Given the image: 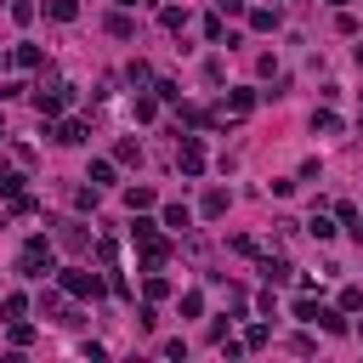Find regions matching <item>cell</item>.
<instances>
[{"label":"cell","mask_w":363,"mask_h":363,"mask_svg":"<svg viewBox=\"0 0 363 363\" xmlns=\"http://www.w3.org/2000/svg\"><path fill=\"white\" fill-rule=\"evenodd\" d=\"M57 239H63L68 250H80V244H85V227H80V221H63V233H57Z\"/></svg>","instance_id":"obj_16"},{"label":"cell","mask_w":363,"mask_h":363,"mask_svg":"<svg viewBox=\"0 0 363 363\" xmlns=\"http://www.w3.org/2000/svg\"><path fill=\"white\" fill-rule=\"evenodd\" d=\"M45 12H52L57 23H74L80 17V0H45Z\"/></svg>","instance_id":"obj_9"},{"label":"cell","mask_w":363,"mask_h":363,"mask_svg":"<svg viewBox=\"0 0 363 363\" xmlns=\"http://www.w3.org/2000/svg\"><path fill=\"white\" fill-rule=\"evenodd\" d=\"M357 306H363V290L346 284V290H341V312H357Z\"/></svg>","instance_id":"obj_22"},{"label":"cell","mask_w":363,"mask_h":363,"mask_svg":"<svg viewBox=\"0 0 363 363\" xmlns=\"http://www.w3.org/2000/svg\"><path fill=\"white\" fill-rule=\"evenodd\" d=\"M188 221H193V216H188V205H165V227H176V233H182Z\"/></svg>","instance_id":"obj_13"},{"label":"cell","mask_w":363,"mask_h":363,"mask_svg":"<svg viewBox=\"0 0 363 363\" xmlns=\"http://www.w3.org/2000/svg\"><path fill=\"white\" fill-rule=\"evenodd\" d=\"M108 34H119V40H131V34H136V23H131L125 12H114V17H108Z\"/></svg>","instance_id":"obj_18"},{"label":"cell","mask_w":363,"mask_h":363,"mask_svg":"<svg viewBox=\"0 0 363 363\" xmlns=\"http://www.w3.org/2000/svg\"><path fill=\"white\" fill-rule=\"evenodd\" d=\"M17 68H40V45H17Z\"/></svg>","instance_id":"obj_23"},{"label":"cell","mask_w":363,"mask_h":363,"mask_svg":"<svg viewBox=\"0 0 363 363\" xmlns=\"http://www.w3.org/2000/svg\"><path fill=\"white\" fill-rule=\"evenodd\" d=\"M114 255H119V244H114V239H103V244H97V261H103V267H114Z\"/></svg>","instance_id":"obj_28"},{"label":"cell","mask_w":363,"mask_h":363,"mask_svg":"<svg viewBox=\"0 0 363 363\" xmlns=\"http://www.w3.org/2000/svg\"><path fill=\"white\" fill-rule=\"evenodd\" d=\"M357 68H363V45H357Z\"/></svg>","instance_id":"obj_31"},{"label":"cell","mask_w":363,"mask_h":363,"mask_svg":"<svg viewBox=\"0 0 363 363\" xmlns=\"http://www.w3.org/2000/svg\"><path fill=\"white\" fill-rule=\"evenodd\" d=\"M329 6H352V0H329Z\"/></svg>","instance_id":"obj_30"},{"label":"cell","mask_w":363,"mask_h":363,"mask_svg":"<svg viewBox=\"0 0 363 363\" xmlns=\"http://www.w3.org/2000/svg\"><path fill=\"white\" fill-rule=\"evenodd\" d=\"M250 29H261V34H272V29H279V12H267V6H255V12H250Z\"/></svg>","instance_id":"obj_11"},{"label":"cell","mask_w":363,"mask_h":363,"mask_svg":"<svg viewBox=\"0 0 363 363\" xmlns=\"http://www.w3.org/2000/svg\"><path fill=\"white\" fill-rule=\"evenodd\" d=\"M0 136H6V125H0Z\"/></svg>","instance_id":"obj_32"},{"label":"cell","mask_w":363,"mask_h":363,"mask_svg":"<svg viewBox=\"0 0 363 363\" xmlns=\"http://www.w3.org/2000/svg\"><path fill=\"white\" fill-rule=\"evenodd\" d=\"M0 312H6V318H23V312H29V301H23V295H6V301H0Z\"/></svg>","instance_id":"obj_26"},{"label":"cell","mask_w":363,"mask_h":363,"mask_svg":"<svg viewBox=\"0 0 363 363\" xmlns=\"http://www.w3.org/2000/svg\"><path fill=\"white\" fill-rule=\"evenodd\" d=\"M63 290L80 295V301H85V295L97 301V295H103V279H97V272H85V267H68V272H63Z\"/></svg>","instance_id":"obj_2"},{"label":"cell","mask_w":363,"mask_h":363,"mask_svg":"<svg viewBox=\"0 0 363 363\" xmlns=\"http://www.w3.org/2000/svg\"><path fill=\"white\" fill-rule=\"evenodd\" d=\"M85 131H91L85 119H63V125H57L52 136H57V142H68V148H74V142H85Z\"/></svg>","instance_id":"obj_6"},{"label":"cell","mask_w":363,"mask_h":363,"mask_svg":"<svg viewBox=\"0 0 363 363\" xmlns=\"http://www.w3.org/2000/svg\"><path fill=\"white\" fill-rule=\"evenodd\" d=\"M165 295H170V284L159 279V272H148V301H165Z\"/></svg>","instance_id":"obj_25"},{"label":"cell","mask_w":363,"mask_h":363,"mask_svg":"<svg viewBox=\"0 0 363 363\" xmlns=\"http://www.w3.org/2000/svg\"><path fill=\"white\" fill-rule=\"evenodd\" d=\"M29 341H34V329L23 324V318H12V346H29Z\"/></svg>","instance_id":"obj_27"},{"label":"cell","mask_w":363,"mask_h":363,"mask_svg":"<svg viewBox=\"0 0 363 363\" xmlns=\"http://www.w3.org/2000/svg\"><path fill=\"white\" fill-rule=\"evenodd\" d=\"M250 108H255L250 91H233V97H227V114H233V119H239V114H250Z\"/></svg>","instance_id":"obj_12"},{"label":"cell","mask_w":363,"mask_h":363,"mask_svg":"<svg viewBox=\"0 0 363 363\" xmlns=\"http://www.w3.org/2000/svg\"><path fill=\"white\" fill-rule=\"evenodd\" d=\"M261 272H267V284H295V267H290L284 255H267V261H261Z\"/></svg>","instance_id":"obj_4"},{"label":"cell","mask_w":363,"mask_h":363,"mask_svg":"<svg viewBox=\"0 0 363 363\" xmlns=\"http://www.w3.org/2000/svg\"><path fill=\"white\" fill-rule=\"evenodd\" d=\"M97 199H103V188H97V182H91V188H80V193H74V205H80V210H97Z\"/></svg>","instance_id":"obj_19"},{"label":"cell","mask_w":363,"mask_h":363,"mask_svg":"<svg viewBox=\"0 0 363 363\" xmlns=\"http://www.w3.org/2000/svg\"><path fill=\"white\" fill-rule=\"evenodd\" d=\"M318 306H324V301H312V295H301V301H295V318H301V324H318Z\"/></svg>","instance_id":"obj_17"},{"label":"cell","mask_w":363,"mask_h":363,"mask_svg":"<svg viewBox=\"0 0 363 363\" xmlns=\"http://www.w3.org/2000/svg\"><path fill=\"white\" fill-rule=\"evenodd\" d=\"M312 131H324V136H335V131H341V119H335L329 108H318V114H312Z\"/></svg>","instance_id":"obj_14"},{"label":"cell","mask_w":363,"mask_h":363,"mask_svg":"<svg viewBox=\"0 0 363 363\" xmlns=\"http://www.w3.org/2000/svg\"><path fill=\"white\" fill-rule=\"evenodd\" d=\"M227 205H233V199H227V188H210V193H205V216H210V221H221Z\"/></svg>","instance_id":"obj_7"},{"label":"cell","mask_w":363,"mask_h":363,"mask_svg":"<svg viewBox=\"0 0 363 363\" xmlns=\"http://www.w3.org/2000/svg\"><path fill=\"white\" fill-rule=\"evenodd\" d=\"M114 159H119V165H142V148H136V136H125V142L114 148Z\"/></svg>","instance_id":"obj_10"},{"label":"cell","mask_w":363,"mask_h":363,"mask_svg":"<svg viewBox=\"0 0 363 363\" xmlns=\"http://www.w3.org/2000/svg\"><path fill=\"white\" fill-rule=\"evenodd\" d=\"M267 341H272V329H267V324H255V329L244 335V346H267Z\"/></svg>","instance_id":"obj_29"},{"label":"cell","mask_w":363,"mask_h":363,"mask_svg":"<svg viewBox=\"0 0 363 363\" xmlns=\"http://www.w3.org/2000/svg\"><path fill=\"white\" fill-rule=\"evenodd\" d=\"M91 182H97V188H108V182H114V159H97V165H91Z\"/></svg>","instance_id":"obj_20"},{"label":"cell","mask_w":363,"mask_h":363,"mask_svg":"<svg viewBox=\"0 0 363 363\" xmlns=\"http://www.w3.org/2000/svg\"><path fill=\"white\" fill-rule=\"evenodd\" d=\"M17 272H23V279H45V272H52V244H45V239H29L23 255H17Z\"/></svg>","instance_id":"obj_1"},{"label":"cell","mask_w":363,"mask_h":363,"mask_svg":"<svg viewBox=\"0 0 363 363\" xmlns=\"http://www.w3.org/2000/svg\"><path fill=\"white\" fill-rule=\"evenodd\" d=\"M312 239H318V244L335 239V221H329V216H312Z\"/></svg>","instance_id":"obj_21"},{"label":"cell","mask_w":363,"mask_h":363,"mask_svg":"<svg viewBox=\"0 0 363 363\" xmlns=\"http://www.w3.org/2000/svg\"><path fill=\"white\" fill-rule=\"evenodd\" d=\"M318 324H324L329 335H346V312L341 306H318Z\"/></svg>","instance_id":"obj_8"},{"label":"cell","mask_w":363,"mask_h":363,"mask_svg":"<svg viewBox=\"0 0 363 363\" xmlns=\"http://www.w3.org/2000/svg\"><path fill=\"white\" fill-rule=\"evenodd\" d=\"M159 23H165V29H182V23H188V12H182V6H165Z\"/></svg>","instance_id":"obj_24"},{"label":"cell","mask_w":363,"mask_h":363,"mask_svg":"<svg viewBox=\"0 0 363 363\" xmlns=\"http://www.w3.org/2000/svg\"><path fill=\"white\" fill-rule=\"evenodd\" d=\"M125 205H131V210H148V205H154V188H125Z\"/></svg>","instance_id":"obj_15"},{"label":"cell","mask_w":363,"mask_h":363,"mask_svg":"<svg viewBox=\"0 0 363 363\" xmlns=\"http://www.w3.org/2000/svg\"><path fill=\"white\" fill-rule=\"evenodd\" d=\"M63 91H68V85H63ZM63 91H45V85H40V91H34V108H40L45 119H52V114H63Z\"/></svg>","instance_id":"obj_5"},{"label":"cell","mask_w":363,"mask_h":363,"mask_svg":"<svg viewBox=\"0 0 363 363\" xmlns=\"http://www.w3.org/2000/svg\"><path fill=\"white\" fill-rule=\"evenodd\" d=\"M176 165H182V176H199V170H205V142H199V136H188V142H182Z\"/></svg>","instance_id":"obj_3"}]
</instances>
